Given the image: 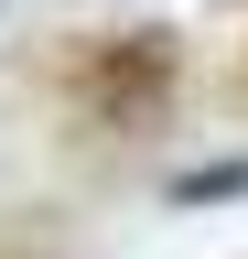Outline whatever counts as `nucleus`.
<instances>
[{
	"mask_svg": "<svg viewBox=\"0 0 248 259\" xmlns=\"http://www.w3.org/2000/svg\"><path fill=\"white\" fill-rule=\"evenodd\" d=\"M162 87H173V32H119L86 54V108H108V119H151Z\"/></svg>",
	"mask_w": 248,
	"mask_h": 259,
	"instance_id": "1",
	"label": "nucleus"
},
{
	"mask_svg": "<svg viewBox=\"0 0 248 259\" xmlns=\"http://www.w3.org/2000/svg\"><path fill=\"white\" fill-rule=\"evenodd\" d=\"M162 194H173V205H227V194H248V162H205V173H173Z\"/></svg>",
	"mask_w": 248,
	"mask_h": 259,
	"instance_id": "2",
	"label": "nucleus"
}]
</instances>
